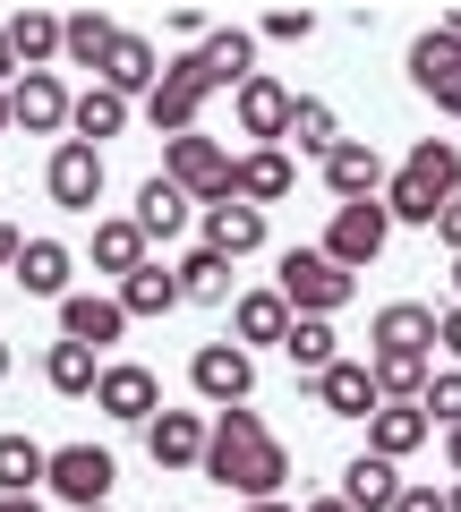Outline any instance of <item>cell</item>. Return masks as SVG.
<instances>
[{
  "label": "cell",
  "mask_w": 461,
  "mask_h": 512,
  "mask_svg": "<svg viewBox=\"0 0 461 512\" xmlns=\"http://www.w3.org/2000/svg\"><path fill=\"white\" fill-rule=\"evenodd\" d=\"M18 256H26V239H18V222H0V274H18Z\"/></svg>",
  "instance_id": "bcb514c9"
},
{
  "label": "cell",
  "mask_w": 461,
  "mask_h": 512,
  "mask_svg": "<svg viewBox=\"0 0 461 512\" xmlns=\"http://www.w3.org/2000/svg\"><path fill=\"white\" fill-rule=\"evenodd\" d=\"M385 214H393V222H427V231H436L444 197H436V188H419L410 171H393V188H385Z\"/></svg>",
  "instance_id": "f35d334b"
},
{
  "label": "cell",
  "mask_w": 461,
  "mask_h": 512,
  "mask_svg": "<svg viewBox=\"0 0 461 512\" xmlns=\"http://www.w3.org/2000/svg\"><path fill=\"white\" fill-rule=\"evenodd\" d=\"M18 77H26V60H18V43H9V26H0V94L18 86Z\"/></svg>",
  "instance_id": "7bdbcfd3"
},
{
  "label": "cell",
  "mask_w": 461,
  "mask_h": 512,
  "mask_svg": "<svg viewBox=\"0 0 461 512\" xmlns=\"http://www.w3.org/2000/svg\"><path fill=\"white\" fill-rule=\"evenodd\" d=\"M257 35H265V43H308V35H316V18H308V9H274Z\"/></svg>",
  "instance_id": "60d3db41"
},
{
  "label": "cell",
  "mask_w": 461,
  "mask_h": 512,
  "mask_svg": "<svg viewBox=\"0 0 461 512\" xmlns=\"http://www.w3.org/2000/svg\"><path fill=\"white\" fill-rule=\"evenodd\" d=\"M103 350H86V342H52L43 350V384H52L60 402H94V384H103Z\"/></svg>",
  "instance_id": "7402d4cb"
},
{
  "label": "cell",
  "mask_w": 461,
  "mask_h": 512,
  "mask_svg": "<svg viewBox=\"0 0 461 512\" xmlns=\"http://www.w3.org/2000/svg\"><path fill=\"white\" fill-rule=\"evenodd\" d=\"M43 188H52L60 214H94V205H103V146H77V137H60L52 163H43Z\"/></svg>",
  "instance_id": "52a82bcc"
},
{
  "label": "cell",
  "mask_w": 461,
  "mask_h": 512,
  "mask_svg": "<svg viewBox=\"0 0 461 512\" xmlns=\"http://www.w3.org/2000/svg\"><path fill=\"white\" fill-rule=\"evenodd\" d=\"M120 308H129V325L137 316H171L180 308V274H171V265H137V274L120 282Z\"/></svg>",
  "instance_id": "d6a6232c"
},
{
  "label": "cell",
  "mask_w": 461,
  "mask_h": 512,
  "mask_svg": "<svg viewBox=\"0 0 461 512\" xmlns=\"http://www.w3.org/2000/svg\"><path fill=\"white\" fill-rule=\"evenodd\" d=\"M308 393H316V410H325V419H376V410H385V384H376V367H368V359L325 367Z\"/></svg>",
  "instance_id": "7c38bea8"
},
{
  "label": "cell",
  "mask_w": 461,
  "mask_h": 512,
  "mask_svg": "<svg viewBox=\"0 0 461 512\" xmlns=\"http://www.w3.org/2000/svg\"><path fill=\"white\" fill-rule=\"evenodd\" d=\"M291 325H299V316H291L282 291H240V299H231V342H240L248 359H257V350H282Z\"/></svg>",
  "instance_id": "5bb4252c"
},
{
  "label": "cell",
  "mask_w": 461,
  "mask_h": 512,
  "mask_svg": "<svg viewBox=\"0 0 461 512\" xmlns=\"http://www.w3.org/2000/svg\"><path fill=\"white\" fill-rule=\"evenodd\" d=\"M111 487H120V461H111L103 444H60L52 453V495L60 504L94 512V504H111Z\"/></svg>",
  "instance_id": "8992f818"
},
{
  "label": "cell",
  "mask_w": 461,
  "mask_h": 512,
  "mask_svg": "<svg viewBox=\"0 0 461 512\" xmlns=\"http://www.w3.org/2000/svg\"><path fill=\"white\" fill-rule=\"evenodd\" d=\"M197 111H205V86L197 77H180V69H163V86L146 94V120H154V137H197Z\"/></svg>",
  "instance_id": "44dd1931"
},
{
  "label": "cell",
  "mask_w": 461,
  "mask_h": 512,
  "mask_svg": "<svg viewBox=\"0 0 461 512\" xmlns=\"http://www.w3.org/2000/svg\"><path fill=\"white\" fill-rule=\"evenodd\" d=\"M188 222H197V197H188L180 180H163V171H154V180L137 188V231H146V239H180Z\"/></svg>",
  "instance_id": "603a6c76"
},
{
  "label": "cell",
  "mask_w": 461,
  "mask_h": 512,
  "mask_svg": "<svg viewBox=\"0 0 461 512\" xmlns=\"http://www.w3.org/2000/svg\"><path fill=\"white\" fill-rule=\"evenodd\" d=\"M427 427H436V419H427L419 402H385V410L368 419V453H385V461H410V453L427 444Z\"/></svg>",
  "instance_id": "484cf974"
},
{
  "label": "cell",
  "mask_w": 461,
  "mask_h": 512,
  "mask_svg": "<svg viewBox=\"0 0 461 512\" xmlns=\"http://www.w3.org/2000/svg\"><path fill=\"white\" fill-rule=\"evenodd\" d=\"M402 171H410L419 188H436V197H461V146H453V137H419Z\"/></svg>",
  "instance_id": "e575fe53"
},
{
  "label": "cell",
  "mask_w": 461,
  "mask_h": 512,
  "mask_svg": "<svg viewBox=\"0 0 461 512\" xmlns=\"http://www.w3.org/2000/svg\"><path fill=\"white\" fill-rule=\"evenodd\" d=\"M171 69L197 77L205 94H240L248 77H257V35H248V26H214V35H205L197 52H180Z\"/></svg>",
  "instance_id": "277c9868"
},
{
  "label": "cell",
  "mask_w": 461,
  "mask_h": 512,
  "mask_svg": "<svg viewBox=\"0 0 461 512\" xmlns=\"http://www.w3.org/2000/svg\"><path fill=\"white\" fill-rule=\"evenodd\" d=\"M0 512H43V495H0Z\"/></svg>",
  "instance_id": "681fc988"
},
{
  "label": "cell",
  "mask_w": 461,
  "mask_h": 512,
  "mask_svg": "<svg viewBox=\"0 0 461 512\" xmlns=\"http://www.w3.org/2000/svg\"><path fill=\"white\" fill-rule=\"evenodd\" d=\"M9 43H18L26 69H52L60 52H69V18H43V9H18L9 18Z\"/></svg>",
  "instance_id": "f1b7e54d"
},
{
  "label": "cell",
  "mask_w": 461,
  "mask_h": 512,
  "mask_svg": "<svg viewBox=\"0 0 461 512\" xmlns=\"http://www.w3.org/2000/svg\"><path fill=\"white\" fill-rule=\"evenodd\" d=\"M308 512H351V504H342V495H316V504Z\"/></svg>",
  "instance_id": "f907efd6"
},
{
  "label": "cell",
  "mask_w": 461,
  "mask_h": 512,
  "mask_svg": "<svg viewBox=\"0 0 461 512\" xmlns=\"http://www.w3.org/2000/svg\"><path fill=\"white\" fill-rule=\"evenodd\" d=\"M368 367H376V384H385V402H427V384H436L427 359H376L368 350Z\"/></svg>",
  "instance_id": "8d00e7d4"
},
{
  "label": "cell",
  "mask_w": 461,
  "mask_h": 512,
  "mask_svg": "<svg viewBox=\"0 0 461 512\" xmlns=\"http://www.w3.org/2000/svg\"><path fill=\"white\" fill-rule=\"evenodd\" d=\"M444 470H453V487H461V427L444 436Z\"/></svg>",
  "instance_id": "c3c4849f"
},
{
  "label": "cell",
  "mask_w": 461,
  "mask_h": 512,
  "mask_svg": "<svg viewBox=\"0 0 461 512\" xmlns=\"http://www.w3.org/2000/svg\"><path fill=\"white\" fill-rule=\"evenodd\" d=\"M94 86L129 94V103H146V94L163 86V52H154L146 35H129V26H120V43H111V60H103V77H94Z\"/></svg>",
  "instance_id": "ac0fdd59"
},
{
  "label": "cell",
  "mask_w": 461,
  "mask_h": 512,
  "mask_svg": "<svg viewBox=\"0 0 461 512\" xmlns=\"http://www.w3.org/2000/svg\"><path fill=\"white\" fill-rule=\"evenodd\" d=\"M274 291L291 299V316H333L342 299L359 291V274H342L325 248H291V256H282V274H274Z\"/></svg>",
  "instance_id": "3957f363"
},
{
  "label": "cell",
  "mask_w": 461,
  "mask_h": 512,
  "mask_svg": "<svg viewBox=\"0 0 461 512\" xmlns=\"http://www.w3.org/2000/svg\"><path fill=\"white\" fill-rule=\"evenodd\" d=\"M188 384H197V402H214V410H240L248 393H257V359H248L240 342H205L197 359H188Z\"/></svg>",
  "instance_id": "9c48e42d"
},
{
  "label": "cell",
  "mask_w": 461,
  "mask_h": 512,
  "mask_svg": "<svg viewBox=\"0 0 461 512\" xmlns=\"http://www.w3.org/2000/svg\"><path fill=\"white\" fill-rule=\"evenodd\" d=\"M291 137H299V154H316V163H325V154L342 146V120H333V103L299 94V111H291Z\"/></svg>",
  "instance_id": "d590c367"
},
{
  "label": "cell",
  "mask_w": 461,
  "mask_h": 512,
  "mask_svg": "<svg viewBox=\"0 0 461 512\" xmlns=\"http://www.w3.org/2000/svg\"><path fill=\"white\" fill-rule=\"evenodd\" d=\"M393 512H453V504H444V487H427V478H410V487H402V504H393Z\"/></svg>",
  "instance_id": "b9f144b4"
},
{
  "label": "cell",
  "mask_w": 461,
  "mask_h": 512,
  "mask_svg": "<svg viewBox=\"0 0 461 512\" xmlns=\"http://www.w3.org/2000/svg\"><path fill=\"white\" fill-rule=\"evenodd\" d=\"M453 291H461V256H453Z\"/></svg>",
  "instance_id": "9f6ffc18"
},
{
  "label": "cell",
  "mask_w": 461,
  "mask_h": 512,
  "mask_svg": "<svg viewBox=\"0 0 461 512\" xmlns=\"http://www.w3.org/2000/svg\"><path fill=\"white\" fill-rule=\"evenodd\" d=\"M171 274H180V299H197V308H222L231 299V256H214V248H188Z\"/></svg>",
  "instance_id": "1f68e13d"
},
{
  "label": "cell",
  "mask_w": 461,
  "mask_h": 512,
  "mask_svg": "<svg viewBox=\"0 0 461 512\" xmlns=\"http://www.w3.org/2000/svg\"><path fill=\"white\" fill-rule=\"evenodd\" d=\"M154 239L137 231V214H111V222H94V274H111V282H129L137 265H154Z\"/></svg>",
  "instance_id": "cb8c5ba5"
},
{
  "label": "cell",
  "mask_w": 461,
  "mask_h": 512,
  "mask_svg": "<svg viewBox=\"0 0 461 512\" xmlns=\"http://www.w3.org/2000/svg\"><path fill=\"white\" fill-rule=\"evenodd\" d=\"M436 342H444V350H453V367H461V299H453V308H444V316H436Z\"/></svg>",
  "instance_id": "f6af8a7d"
},
{
  "label": "cell",
  "mask_w": 461,
  "mask_h": 512,
  "mask_svg": "<svg viewBox=\"0 0 461 512\" xmlns=\"http://www.w3.org/2000/svg\"><path fill=\"white\" fill-rule=\"evenodd\" d=\"M453 69H461V35H453V26H427V35L410 43V86H419V94H436Z\"/></svg>",
  "instance_id": "836d02e7"
},
{
  "label": "cell",
  "mask_w": 461,
  "mask_h": 512,
  "mask_svg": "<svg viewBox=\"0 0 461 512\" xmlns=\"http://www.w3.org/2000/svg\"><path fill=\"white\" fill-rule=\"evenodd\" d=\"M197 231H205V248H214V256H231V265L265 248V214H257V205H240V197H231V205H205V214H197Z\"/></svg>",
  "instance_id": "ffe728a7"
},
{
  "label": "cell",
  "mask_w": 461,
  "mask_h": 512,
  "mask_svg": "<svg viewBox=\"0 0 461 512\" xmlns=\"http://www.w3.org/2000/svg\"><path fill=\"white\" fill-rule=\"evenodd\" d=\"M291 188H299V171H291V154H282V146L240 154V205H257V214H265V205H282Z\"/></svg>",
  "instance_id": "d4e9b609"
},
{
  "label": "cell",
  "mask_w": 461,
  "mask_h": 512,
  "mask_svg": "<svg viewBox=\"0 0 461 512\" xmlns=\"http://www.w3.org/2000/svg\"><path fill=\"white\" fill-rule=\"evenodd\" d=\"M368 342H376V359H436V308L393 299V308H376Z\"/></svg>",
  "instance_id": "4fadbf2b"
},
{
  "label": "cell",
  "mask_w": 461,
  "mask_h": 512,
  "mask_svg": "<svg viewBox=\"0 0 461 512\" xmlns=\"http://www.w3.org/2000/svg\"><path fill=\"white\" fill-rule=\"evenodd\" d=\"M205 444H214V419H197V410H163L146 427L154 470H205Z\"/></svg>",
  "instance_id": "e0dca14e"
},
{
  "label": "cell",
  "mask_w": 461,
  "mask_h": 512,
  "mask_svg": "<svg viewBox=\"0 0 461 512\" xmlns=\"http://www.w3.org/2000/svg\"><path fill=\"white\" fill-rule=\"evenodd\" d=\"M385 239H393L385 197H376V205H333V222H325V256L342 265V274H368L376 256H385Z\"/></svg>",
  "instance_id": "5b68a950"
},
{
  "label": "cell",
  "mask_w": 461,
  "mask_h": 512,
  "mask_svg": "<svg viewBox=\"0 0 461 512\" xmlns=\"http://www.w3.org/2000/svg\"><path fill=\"white\" fill-rule=\"evenodd\" d=\"M248 512H291V504H282V495H274V504H248Z\"/></svg>",
  "instance_id": "f5cc1de1"
},
{
  "label": "cell",
  "mask_w": 461,
  "mask_h": 512,
  "mask_svg": "<svg viewBox=\"0 0 461 512\" xmlns=\"http://www.w3.org/2000/svg\"><path fill=\"white\" fill-rule=\"evenodd\" d=\"M163 180H180L188 197H197V214H205V205H231V197H240V154L197 128V137H171V146H163Z\"/></svg>",
  "instance_id": "7a4b0ae2"
},
{
  "label": "cell",
  "mask_w": 461,
  "mask_h": 512,
  "mask_svg": "<svg viewBox=\"0 0 461 512\" xmlns=\"http://www.w3.org/2000/svg\"><path fill=\"white\" fill-rule=\"evenodd\" d=\"M291 111H299V94L282 86V77H248L240 94H231V120H240V137H257V146H274V137H291Z\"/></svg>",
  "instance_id": "30bf717a"
},
{
  "label": "cell",
  "mask_w": 461,
  "mask_h": 512,
  "mask_svg": "<svg viewBox=\"0 0 461 512\" xmlns=\"http://www.w3.org/2000/svg\"><path fill=\"white\" fill-rule=\"evenodd\" d=\"M333 342H342V333H333V316H299V325H291V342H282V359H291L299 367V376H325V367H342V350H333Z\"/></svg>",
  "instance_id": "83f0119b"
},
{
  "label": "cell",
  "mask_w": 461,
  "mask_h": 512,
  "mask_svg": "<svg viewBox=\"0 0 461 512\" xmlns=\"http://www.w3.org/2000/svg\"><path fill=\"white\" fill-rule=\"evenodd\" d=\"M205 478H214V487H231V495H248V504H274L282 478H291V444H282L248 402H240V410H214Z\"/></svg>",
  "instance_id": "6da1fadb"
},
{
  "label": "cell",
  "mask_w": 461,
  "mask_h": 512,
  "mask_svg": "<svg viewBox=\"0 0 461 512\" xmlns=\"http://www.w3.org/2000/svg\"><path fill=\"white\" fill-rule=\"evenodd\" d=\"M52 487V453L35 436H0V495H35Z\"/></svg>",
  "instance_id": "4dcf8cb0"
},
{
  "label": "cell",
  "mask_w": 461,
  "mask_h": 512,
  "mask_svg": "<svg viewBox=\"0 0 461 512\" xmlns=\"http://www.w3.org/2000/svg\"><path fill=\"white\" fill-rule=\"evenodd\" d=\"M325 188H333L342 205H376V197L393 188V171H385V154H376L368 137H342V146L325 154Z\"/></svg>",
  "instance_id": "8fae6325"
},
{
  "label": "cell",
  "mask_w": 461,
  "mask_h": 512,
  "mask_svg": "<svg viewBox=\"0 0 461 512\" xmlns=\"http://www.w3.org/2000/svg\"><path fill=\"white\" fill-rule=\"evenodd\" d=\"M94 512H111V504H94Z\"/></svg>",
  "instance_id": "6f0895ef"
},
{
  "label": "cell",
  "mask_w": 461,
  "mask_h": 512,
  "mask_svg": "<svg viewBox=\"0 0 461 512\" xmlns=\"http://www.w3.org/2000/svg\"><path fill=\"white\" fill-rule=\"evenodd\" d=\"M427 103H436V111H453V120H461V69H453V77H444V86H436V94H427Z\"/></svg>",
  "instance_id": "7dc6e473"
},
{
  "label": "cell",
  "mask_w": 461,
  "mask_h": 512,
  "mask_svg": "<svg viewBox=\"0 0 461 512\" xmlns=\"http://www.w3.org/2000/svg\"><path fill=\"white\" fill-rule=\"evenodd\" d=\"M444 504H453V512H461V487H444Z\"/></svg>",
  "instance_id": "db71d44e"
},
{
  "label": "cell",
  "mask_w": 461,
  "mask_h": 512,
  "mask_svg": "<svg viewBox=\"0 0 461 512\" xmlns=\"http://www.w3.org/2000/svg\"><path fill=\"white\" fill-rule=\"evenodd\" d=\"M419 410L444 427V436H453V427H461V367H444V376L427 384V402H419Z\"/></svg>",
  "instance_id": "ab89813d"
},
{
  "label": "cell",
  "mask_w": 461,
  "mask_h": 512,
  "mask_svg": "<svg viewBox=\"0 0 461 512\" xmlns=\"http://www.w3.org/2000/svg\"><path fill=\"white\" fill-rule=\"evenodd\" d=\"M69 128H77V146H103V137H120V128H129V94L86 86V94H77V111H69Z\"/></svg>",
  "instance_id": "f546056e"
},
{
  "label": "cell",
  "mask_w": 461,
  "mask_h": 512,
  "mask_svg": "<svg viewBox=\"0 0 461 512\" xmlns=\"http://www.w3.org/2000/svg\"><path fill=\"white\" fill-rule=\"evenodd\" d=\"M0 376H9V342H0Z\"/></svg>",
  "instance_id": "11a10c76"
},
{
  "label": "cell",
  "mask_w": 461,
  "mask_h": 512,
  "mask_svg": "<svg viewBox=\"0 0 461 512\" xmlns=\"http://www.w3.org/2000/svg\"><path fill=\"white\" fill-rule=\"evenodd\" d=\"M436 239L461 256V197H444V214H436Z\"/></svg>",
  "instance_id": "ee69618b"
},
{
  "label": "cell",
  "mask_w": 461,
  "mask_h": 512,
  "mask_svg": "<svg viewBox=\"0 0 461 512\" xmlns=\"http://www.w3.org/2000/svg\"><path fill=\"white\" fill-rule=\"evenodd\" d=\"M9 111H18V128H26V137H52V128H69L77 94L60 86V69H26L18 86H9Z\"/></svg>",
  "instance_id": "9a60e30c"
},
{
  "label": "cell",
  "mask_w": 461,
  "mask_h": 512,
  "mask_svg": "<svg viewBox=\"0 0 461 512\" xmlns=\"http://www.w3.org/2000/svg\"><path fill=\"white\" fill-rule=\"evenodd\" d=\"M94 410H103V419H120V427H154V419H163V384H154V367L111 359L103 384H94Z\"/></svg>",
  "instance_id": "ba28073f"
},
{
  "label": "cell",
  "mask_w": 461,
  "mask_h": 512,
  "mask_svg": "<svg viewBox=\"0 0 461 512\" xmlns=\"http://www.w3.org/2000/svg\"><path fill=\"white\" fill-rule=\"evenodd\" d=\"M9 128H18V111H9V94H0V137H9Z\"/></svg>",
  "instance_id": "816d5d0a"
},
{
  "label": "cell",
  "mask_w": 461,
  "mask_h": 512,
  "mask_svg": "<svg viewBox=\"0 0 461 512\" xmlns=\"http://www.w3.org/2000/svg\"><path fill=\"white\" fill-rule=\"evenodd\" d=\"M402 487H410V478H402V461L359 453L351 470H342V487H333V495H342L351 512H393V504H402Z\"/></svg>",
  "instance_id": "d6986e66"
},
{
  "label": "cell",
  "mask_w": 461,
  "mask_h": 512,
  "mask_svg": "<svg viewBox=\"0 0 461 512\" xmlns=\"http://www.w3.org/2000/svg\"><path fill=\"white\" fill-rule=\"evenodd\" d=\"M129 333V308H120V291H69L60 299V342H86V350H111Z\"/></svg>",
  "instance_id": "2e32d148"
},
{
  "label": "cell",
  "mask_w": 461,
  "mask_h": 512,
  "mask_svg": "<svg viewBox=\"0 0 461 512\" xmlns=\"http://www.w3.org/2000/svg\"><path fill=\"white\" fill-rule=\"evenodd\" d=\"M69 274H77V256L60 239H26V256H18V291L26 299H69Z\"/></svg>",
  "instance_id": "4316f807"
},
{
  "label": "cell",
  "mask_w": 461,
  "mask_h": 512,
  "mask_svg": "<svg viewBox=\"0 0 461 512\" xmlns=\"http://www.w3.org/2000/svg\"><path fill=\"white\" fill-rule=\"evenodd\" d=\"M111 43H120V26H111V18H94V9H86V18H69V60H77V69H94V77H103Z\"/></svg>",
  "instance_id": "74e56055"
}]
</instances>
